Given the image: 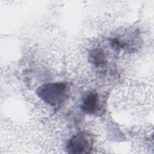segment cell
Segmentation results:
<instances>
[{
  "instance_id": "1",
  "label": "cell",
  "mask_w": 154,
  "mask_h": 154,
  "mask_svg": "<svg viewBox=\"0 0 154 154\" xmlns=\"http://www.w3.org/2000/svg\"><path fill=\"white\" fill-rule=\"evenodd\" d=\"M36 93L48 105L58 107L67 99L68 89L66 84L63 82L48 83L39 87Z\"/></svg>"
},
{
  "instance_id": "2",
  "label": "cell",
  "mask_w": 154,
  "mask_h": 154,
  "mask_svg": "<svg viewBox=\"0 0 154 154\" xmlns=\"http://www.w3.org/2000/svg\"><path fill=\"white\" fill-rule=\"evenodd\" d=\"M93 145L91 135L85 131H81L71 137L67 144L66 149L69 153L86 154L91 152Z\"/></svg>"
},
{
  "instance_id": "3",
  "label": "cell",
  "mask_w": 154,
  "mask_h": 154,
  "mask_svg": "<svg viewBox=\"0 0 154 154\" xmlns=\"http://www.w3.org/2000/svg\"><path fill=\"white\" fill-rule=\"evenodd\" d=\"M81 109L83 112L89 115H96L100 111V99L96 91L91 90L86 93L82 100Z\"/></svg>"
},
{
  "instance_id": "4",
  "label": "cell",
  "mask_w": 154,
  "mask_h": 154,
  "mask_svg": "<svg viewBox=\"0 0 154 154\" xmlns=\"http://www.w3.org/2000/svg\"><path fill=\"white\" fill-rule=\"evenodd\" d=\"M91 61L96 66H102L106 63V56L104 52L100 49H96L91 51Z\"/></svg>"
}]
</instances>
